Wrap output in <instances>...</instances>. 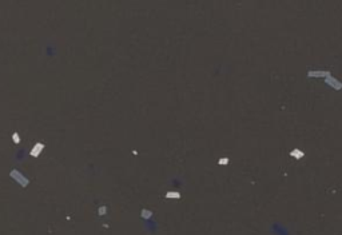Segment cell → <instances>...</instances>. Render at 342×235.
I'll return each instance as SVG.
<instances>
[{
    "label": "cell",
    "instance_id": "obj_1",
    "mask_svg": "<svg viewBox=\"0 0 342 235\" xmlns=\"http://www.w3.org/2000/svg\"><path fill=\"white\" fill-rule=\"evenodd\" d=\"M9 176H11L12 179L16 182V183H19L22 187H27L28 183H30L27 178L24 176V175L20 172V171H18V170H12L11 172H9Z\"/></svg>",
    "mask_w": 342,
    "mask_h": 235
},
{
    "label": "cell",
    "instance_id": "obj_2",
    "mask_svg": "<svg viewBox=\"0 0 342 235\" xmlns=\"http://www.w3.org/2000/svg\"><path fill=\"white\" fill-rule=\"evenodd\" d=\"M44 150V144L43 143H36L35 146L32 147V150H31V152H30V155H31L32 158H38L40 154H42V151Z\"/></svg>",
    "mask_w": 342,
    "mask_h": 235
},
{
    "label": "cell",
    "instance_id": "obj_3",
    "mask_svg": "<svg viewBox=\"0 0 342 235\" xmlns=\"http://www.w3.org/2000/svg\"><path fill=\"white\" fill-rule=\"evenodd\" d=\"M166 198L167 199H179L180 194L176 193V191H168V193H166Z\"/></svg>",
    "mask_w": 342,
    "mask_h": 235
},
{
    "label": "cell",
    "instance_id": "obj_4",
    "mask_svg": "<svg viewBox=\"0 0 342 235\" xmlns=\"http://www.w3.org/2000/svg\"><path fill=\"white\" fill-rule=\"evenodd\" d=\"M152 215H154V214H152L151 210H142V211H140V216H142L143 219H150Z\"/></svg>",
    "mask_w": 342,
    "mask_h": 235
},
{
    "label": "cell",
    "instance_id": "obj_5",
    "mask_svg": "<svg viewBox=\"0 0 342 235\" xmlns=\"http://www.w3.org/2000/svg\"><path fill=\"white\" fill-rule=\"evenodd\" d=\"M106 212H107V207H106V206H100V207L98 208V214L100 216L106 215Z\"/></svg>",
    "mask_w": 342,
    "mask_h": 235
},
{
    "label": "cell",
    "instance_id": "obj_6",
    "mask_svg": "<svg viewBox=\"0 0 342 235\" xmlns=\"http://www.w3.org/2000/svg\"><path fill=\"white\" fill-rule=\"evenodd\" d=\"M12 139H13V142H15L16 144H18V143H20V136H19V134H16V132H15V134L12 135Z\"/></svg>",
    "mask_w": 342,
    "mask_h": 235
},
{
    "label": "cell",
    "instance_id": "obj_7",
    "mask_svg": "<svg viewBox=\"0 0 342 235\" xmlns=\"http://www.w3.org/2000/svg\"><path fill=\"white\" fill-rule=\"evenodd\" d=\"M227 163V159H219V164H226Z\"/></svg>",
    "mask_w": 342,
    "mask_h": 235
},
{
    "label": "cell",
    "instance_id": "obj_8",
    "mask_svg": "<svg viewBox=\"0 0 342 235\" xmlns=\"http://www.w3.org/2000/svg\"><path fill=\"white\" fill-rule=\"evenodd\" d=\"M292 155H296V156H302V152H292Z\"/></svg>",
    "mask_w": 342,
    "mask_h": 235
}]
</instances>
